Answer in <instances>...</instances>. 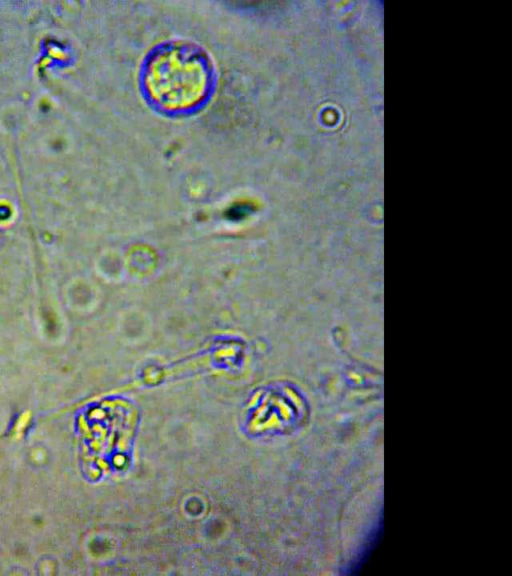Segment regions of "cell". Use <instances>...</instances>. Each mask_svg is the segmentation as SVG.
<instances>
[{
    "mask_svg": "<svg viewBox=\"0 0 512 576\" xmlns=\"http://www.w3.org/2000/svg\"><path fill=\"white\" fill-rule=\"evenodd\" d=\"M151 95L170 109L196 104L204 95L207 71L203 59L186 48L158 53L149 63L146 76Z\"/></svg>",
    "mask_w": 512,
    "mask_h": 576,
    "instance_id": "obj_1",
    "label": "cell"
}]
</instances>
